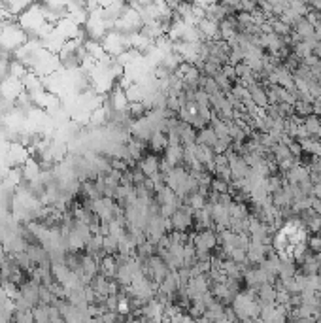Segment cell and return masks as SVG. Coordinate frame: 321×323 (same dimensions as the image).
Returning a JSON list of instances; mask_svg holds the SVG:
<instances>
[{"instance_id": "cell-4", "label": "cell", "mask_w": 321, "mask_h": 323, "mask_svg": "<svg viewBox=\"0 0 321 323\" xmlns=\"http://www.w3.org/2000/svg\"><path fill=\"white\" fill-rule=\"evenodd\" d=\"M150 146L153 152H165L168 148V138L165 133H153L150 138Z\"/></svg>"}, {"instance_id": "cell-3", "label": "cell", "mask_w": 321, "mask_h": 323, "mask_svg": "<svg viewBox=\"0 0 321 323\" xmlns=\"http://www.w3.org/2000/svg\"><path fill=\"white\" fill-rule=\"evenodd\" d=\"M170 167H180V163L183 161V146H168L165 150V157H163Z\"/></svg>"}, {"instance_id": "cell-6", "label": "cell", "mask_w": 321, "mask_h": 323, "mask_svg": "<svg viewBox=\"0 0 321 323\" xmlns=\"http://www.w3.org/2000/svg\"><path fill=\"white\" fill-rule=\"evenodd\" d=\"M318 200H321V184H318V185H314V193H312Z\"/></svg>"}, {"instance_id": "cell-1", "label": "cell", "mask_w": 321, "mask_h": 323, "mask_svg": "<svg viewBox=\"0 0 321 323\" xmlns=\"http://www.w3.org/2000/svg\"><path fill=\"white\" fill-rule=\"evenodd\" d=\"M193 244H195L197 249L210 251L212 247L217 244V236L214 234L212 229H204V231H200L199 234H193Z\"/></svg>"}, {"instance_id": "cell-5", "label": "cell", "mask_w": 321, "mask_h": 323, "mask_svg": "<svg viewBox=\"0 0 321 323\" xmlns=\"http://www.w3.org/2000/svg\"><path fill=\"white\" fill-rule=\"evenodd\" d=\"M304 129L310 134H318V131L321 129L320 117H318V115H308L306 121H304Z\"/></svg>"}, {"instance_id": "cell-2", "label": "cell", "mask_w": 321, "mask_h": 323, "mask_svg": "<svg viewBox=\"0 0 321 323\" xmlns=\"http://www.w3.org/2000/svg\"><path fill=\"white\" fill-rule=\"evenodd\" d=\"M159 165H161V161H159L157 155H146L138 163V169L144 172L146 178H153L155 174H159Z\"/></svg>"}]
</instances>
